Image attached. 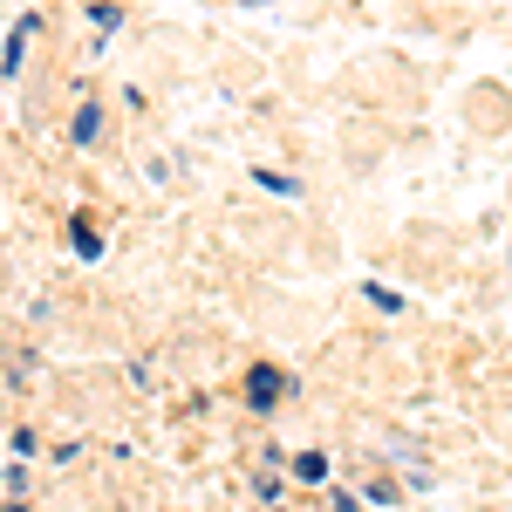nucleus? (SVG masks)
Wrapping results in <instances>:
<instances>
[{
	"label": "nucleus",
	"instance_id": "nucleus-4",
	"mask_svg": "<svg viewBox=\"0 0 512 512\" xmlns=\"http://www.w3.org/2000/svg\"><path fill=\"white\" fill-rule=\"evenodd\" d=\"M294 478L321 485V478H328V458H321V451H301V458H294Z\"/></svg>",
	"mask_w": 512,
	"mask_h": 512
},
{
	"label": "nucleus",
	"instance_id": "nucleus-2",
	"mask_svg": "<svg viewBox=\"0 0 512 512\" xmlns=\"http://www.w3.org/2000/svg\"><path fill=\"white\" fill-rule=\"evenodd\" d=\"M69 246H76L82 260H96V253H103V239H96V226H89V212H76V219H69Z\"/></svg>",
	"mask_w": 512,
	"mask_h": 512
},
{
	"label": "nucleus",
	"instance_id": "nucleus-1",
	"mask_svg": "<svg viewBox=\"0 0 512 512\" xmlns=\"http://www.w3.org/2000/svg\"><path fill=\"white\" fill-rule=\"evenodd\" d=\"M274 396H280V369L274 362H253V369H246V403H253V410H274Z\"/></svg>",
	"mask_w": 512,
	"mask_h": 512
},
{
	"label": "nucleus",
	"instance_id": "nucleus-3",
	"mask_svg": "<svg viewBox=\"0 0 512 512\" xmlns=\"http://www.w3.org/2000/svg\"><path fill=\"white\" fill-rule=\"evenodd\" d=\"M96 130H103V110L82 103V110H76V144H96Z\"/></svg>",
	"mask_w": 512,
	"mask_h": 512
}]
</instances>
